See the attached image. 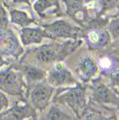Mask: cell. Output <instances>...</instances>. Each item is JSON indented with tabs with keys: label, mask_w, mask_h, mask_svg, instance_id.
I'll list each match as a JSON object with an SVG mask.
<instances>
[{
	"label": "cell",
	"mask_w": 119,
	"mask_h": 120,
	"mask_svg": "<svg viewBox=\"0 0 119 120\" xmlns=\"http://www.w3.org/2000/svg\"><path fill=\"white\" fill-rule=\"evenodd\" d=\"M10 15H11V21L13 23L21 27H26L35 21L33 18L28 15V14L22 11H18V10H11Z\"/></svg>",
	"instance_id": "cell-13"
},
{
	"label": "cell",
	"mask_w": 119,
	"mask_h": 120,
	"mask_svg": "<svg viewBox=\"0 0 119 120\" xmlns=\"http://www.w3.org/2000/svg\"><path fill=\"white\" fill-rule=\"evenodd\" d=\"M14 3L19 4V3H25L27 5H30V0H13Z\"/></svg>",
	"instance_id": "cell-21"
},
{
	"label": "cell",
	"mask_w": 119,
	"mask_h": 120,
	"mask_svg": "<svg viewBox=\"0 0 119 120\" xmlns=\"http://www.w3.org/2000/svg\"><path fill=\"white\" fill-rule=\"evenodd\" d=\"M34 10L41 18L62 15L59 0H37L34 4Z\"/></svg>",
	"instance_id": "cell-6"
},
{
	"label": "cell",
	"mask_w": 119,
	"mask_h": 120,
	"mask_svg": "<svg viewBox=\"0 0 119 120\" xmlns=\"http://www.w3.org/2000/svg\"><path fill=\"white\" fill-rule=\"evenodd\" d=\"M92 97L96 102L99 103H113L117 104L118 99L112 92V90L105 85H97L92 90Z\"/></svg>",
	"instance_id": "cell-11"
},
{
	"label": "cell",
	"mask_w": 119,
	"mask_h": 120,
	"mask_svg": "<svg viewBox=\"0 0 119 120\" xmlns=\"http://www.w3.org/2000/svg\"><path fill=\"white\" fill-rule=\"evenodd\" d=\"M35 50V60L39 64H51L59 56L58 47L52 44H44Z\"/></svg>",
	"instance_id": "cell-9"
},
{
	"label": "cell",
	"mask_w": 119,
	"mask_h": 120,
	"mask_svg": "<svg viewBox=\"0 0 119 120\" xmlns=\"http://www.w3.org/2000/svg\"><path fill=\"white\" fill-rule=\"evenodd\" d=\"M46 119H71V116L61 111L58 107L53 106L49 109V112L45 115Z\"/></svg>",
	"instance_id": "cell-16"
},
{
	"label": "cell",
	"mask_w": 119,
	"mask_h": 120,
	"mask_svg": "<svg viewBox=\"0 0 119 120\" xmlns=\"http://www.w3.org/2000/svg\"><path fill=\"white\" fill-rule=\"evenodd\" d=\"M26 84L23 74L13 68H7L0 71V90L10 95L20 96L24 92Z\"/></svg>",
	"instance_id": "cell-1"
},
{
	"label": "cell",
	"mask_w": 119,
	"mask_h": 120,
	"mask_svg": "<svg viewBox=\"0 0 119 120\" xmlns=\"http://www.w3.org/2000/svg\"><path fill=\"white\" fill-rule=\"evenodd\" d=\"M9 106V101L7 96L3 93V91L0 90V112H4Z\"/></svg>",
	"instance_id": "cell-18"
},
{
	"label": "cell",
	"mask_w": 119,
	"mask_h": 120,
	"mask_svg": "<svg viewBox=\"0 0 119 120\" xmlns=\"http://www.w3.org/2000/svg\"><path fill=\"white\" fill-rule=\"evenodd\" d=\"M21 72L29 84L41 81L46 75L43 69H41V67H38L37 65H32V64H24L21 67Z\"/></svg>",
	"instance_id": "cell-12"
},
{
	"label": "cell",
	"mask_w": 119,
	"mask_h": 120,
	"mask_svg": "<svg viewBox=\"0 0 119 120\" xmlns=\"http://www.w3.org/2000/svg\"><path fill=\"white\" fill-rule=\"evenodd\" d=\"M44 38H52V37L44 29L30 28L26 26L20 30V39L24 45H29L32 43H41Z\"/></svg>",
	"instance_id": "cell-7"
},
{
	"label": "cell",
	"mask_w": 119,
	"mask_h": 120,
	"mask_svg": "<svg viewBox=\"0 0 119 120\" xmlns=\"http://www.w3.org/2000/svg\"><path fill=\"white\" fill-rule=\"evenodd\" d=\"M98 71V65L96 62L90 57L83 58L78 66L76 67V73L82 81L87 82L91 80Z\"/></svg>",
	"instance_id": "cell-8"
},
{
	"label": "cell",
	"mask_w": 119,
	"mask_h": 120,
	"mask_svg": "<svg viewBox=\"0 0 119 120\" xmlns=\"http://www.w3.org/2000/svg\"><path fill=\"white\" fill-rule=\"evenodd\" d=\"M85 0H63L66 6V12L70 16H74L76 14L80 13L84 6Z\"/></svg>",
	"instance_id": "cell-14"
},
{
	"label": "cell",
	"mask_w": 119,
	"mask_h": 120,
	"mask_svg": "<svg viewBox=\"0 0 119 120\" xmlns=\"http://www.w3.org/2000/svg\"><path fill=\"white\" fill-rule=\"evenodd\" d=\"M43 29L52 37V38H75L80 32L79 28L72 26L70 23L64 20H57L53 23L44 25Z\"/></svg>",
	"instance_id": "cell-5"
},
{
	"label": "cell",
	"mask_w": 119,
	"mask_h": 120,
	"mask_svg": "<svg viewBox=\"0 0 119 120\" xmlns=\"http://www.w3.org/2000/svg\"><path fill=\"white\" fill-rule=\"evenodd\" d=\"M111 28H112V34L114 38L117 37L118 35V22L116 19H114V20L111 23Z\"/></svg>",
	"instance_id": "cell-20"
},
{
	"label": "cell",
	"mask_w": 119,
	"mask_h": 120,
	"mask_svg": "<svg viewBox=\"0 0 119 120\" xmlns=\"http://www.w3.org/2000/svg\"><path fill=\"white\" fill-rule=\"evenodd\" d=\"M30 117H36V115L35 111L28 105L15 106L5 112H0V119H23Z\"/></svg>",
	"instance_id": "cell-10"
},
{
	"label": "cell",
	"mask_w": 119,
	"mask_h": 120,
	"mask_svg": "<svg viewBox=\"0 0 119 120\" xmlns=\"http://www.w3.org/2000/svg\"><path fill=\"white\" fill-rule=\"evenodd\" d=\"M54 92V86L48 83H37L31 91V101L33 107L38 111H43L48 106Z\"/></svg>",
	"instance_id": "cell-4"
},
{
	"label": "cell",
	"mask_w": 119,
	"mask_h": 120,
	"mask_svg": "<svg viewBox=\"0 0 119 120\" xmlns=\"http://www.w3.org/2000/svg\"><path fill=\"white\" fill-rule=\"evenodd\" d=\"M8 26V17L5 10L0 7V30H4Z\"/></svg>",
	"instance_id": "cell-17"
},
{
	"label": "cell",
	"mask_w": 119,
	"mask_h": 120,
	"mask_svg": "<svg viewBox=\"0 0 119 120\" xmlns=\"http://www.w3.org/2000/svg\"><path fill=\"white\" fill-rule=\"evenodd\" d=\"M56 96V100L58 102L68 105L78 117L80 116L86 106V90L80 85H77L74 87L65 88L61 94H58Z\"/></svg>",
	"instance_id": "cell-2"
},
{
	"label": "cell",
	"mask_w": 119,
	"mask_h": 120,
	"mask_svg": "<svg viewBox=\"0 0 119 120\" xmlns=\"http://www.w3.org/2000/svg\"><path fill=\"white\" fill-rule=\"evenodd\" d=\"M4 64H6V62H5V60L3 59L2 55L0 54V67H1L2 65H4Z\"/></svg>",
	"instance_id": "cell-22"
},
{
	"label": "cell",
	"mask_w": 119,
	"mask_h": 120,
	"mask_svg": "<svg viewBox=\"0 0 119 120\" xmlns=\"http://www.w3.org/2000/svg\"><path fill=\"white\" fill-rule=\"evenodd\" d=\"M104 9H112L117 6L118 0H102Z\"/></svg>",
	"instance_id": "cell-19"
},
{
	"label": "cell",
	"mask_w": 119,
	"mask_h": 120,
	"mask_svg": "<svg viewBox=\"0 0 119 120\" xmlns=\"http://www.w3.org/2000/svg\"><path fill=\"white\" fill-rule=\"evenodd\" d=\"M47 83L52 86H63L76 85L77 81L63 64L58 63L47 73Z\"/></svg>",
	"instance_id": "cell-3"
},
{
	"label": "cell",
	"mask_w": 119,
	"mask_h": 120,
	"mask_svg": "<svg viewBox=\"0 0 119 120\" xmlns=\"http://www.w3.org/2000/svg\"><path fill=\"white\" fill-rule=\"evenodd\" d=\"M108 41V35L100 31H93L88 35V41L94 47L101 46Z\"/></svg>",
	"instance_id": "cell-15"
}]
</instances>
